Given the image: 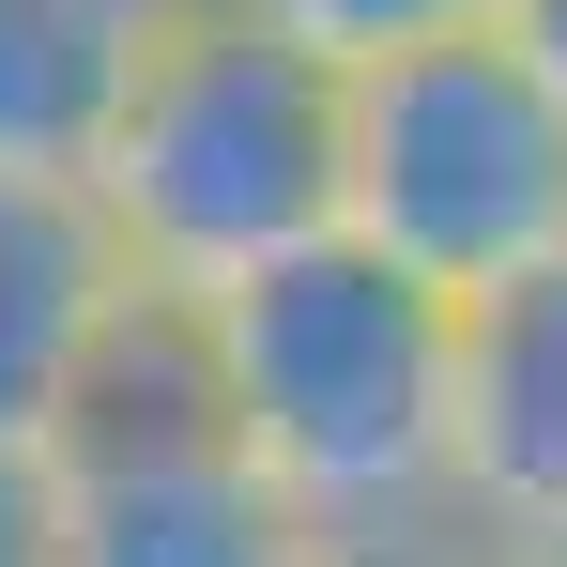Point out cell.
Here are the masks:
<instances>
[{
	"label": "cell",
	"instance_id": "obj_8",
	"mask_svg": "<svg viewBox=\"0 0 567 567\" xmlns=\"http://www.w3.org/2000/svg\"><path fill=\"white\" fill-rule=\"evenodd\" d=\"M277 47H307V62H338V78H369V62H414V47H461V31H491V0H246Z\"/></svg>",
	"mask_w": 567,
	"mask_h": 567
},
{
	"label": "cell",
	"instance_id": "obj_2",
	"mask_svg": "<svg viewBox=\"0 0 567 567\" xmlns=\"http://www.w3.org/2000/svg\"><path fill=\"white\" fill-rule=\"evenodd\" d=\"M338 185H353V78L277 47L246 0L169 16L123 138L93 154V199L138 261V291H185V307L338 246Z\"/></svg>",
	"mask_w": 567,
	"mask_h": 567
},
{
	"label": "cell",
	"instance_id": "obj_4",
	"mask_svg": "<svg viewBox=\"0 0 567 567\" xmlns=\"http://www.w3.org/2000/svg\"><path fill=\"white\" fill-rule=\"evenodd\" d=\"M338 230L369 261H399L414 291H445V307H491V291L553 277L567 261V93L506 31L369 62L353 78Z\"/></svg>",
	"mask_w": 567,
	"mask_h": 567
},
{
	"label": "cell",
	"instance_id": "obj_1",
	"mask_svg": "<svg viewBox=\"0 0 567 567\" xmlns=\"http://www.w3.org/2000/svg\"><path fill=\"white\" fill-rule=\"evenodd\" d=\"M215 399L230 445L277 475L338 553L461 537V307L369 261L353 230L277 277L215 291Z\"/></svg>",
	"mask_w": 567,
	"mask_h": 567
},
{
	"label": "cell",
	"instance_id": "obj_7",
	"mask_svg": "<svg viewBox=\"0 0 567 567\" xmlns=\"http://www.w3.org/2000/svg\"><path fill=\"white\" fill-rule=\"evenodd\" d=\"M185 0H0V169L16 185H93L123 107L154 78Z\"/></svg>",
	"mask_w": 567,
	"mask_h": 567
},
{
	"label": "cell",
	"instance_id": "obj_5",
	"mask_svg": "<svg viewBox=\"0 0 567 567\" xmlns=\"http://www.w3.org/2000/svg\"><path fill=\"white\" fill-rule=\"evenodd\" d=\"M123 307H138V261H123L107 199L0 169V461L47 475V445H62V414H78Z\"/></svg>",
	"mask_w": 567,
	"mask_h": 567
},
{
	"label": "cell",
	"instance_id": "obj_9",
	"mask_svg": "<svg viewBox=\"0 0 567 567\" xmlns=\"http://www.w3.org/2000/svg\"><path fill=\"white\" fill-rule=\"evenodd\" d=\"M0 567H47V475L0 461Z\"/></svg>",
	"mask_w": 567,
	"mask_h": 567
},
{
	"label": "cell",
	"instance_id": "obj_10",
	"mask_svg": "<svg viewBox=\"0 0 567 567\" xmlns=\"http://www.w3.org/2000/svg\"><path fill=\"white\" fill-rule=\"evenodd\" d=\"M491 31H506V47H522V62L567 93V0H491Z\"/></svg>",
	"mask_w": 567,
	"mask_h": 567
},
{
	"label": "cell",
	"instance_id": "obj_12",
	"mask_svg": "<svg viewBox=\"0 0 567 567\" xmlns=\"http://www.w3.org/2000/svg\"><path fill=\"white\" fill-rule=\"evenodd\" d=\"M491 567H567V537H537V553H491Z\"/></svg>",
	"mask_w": 567,
	"mask_h": 567
},
{
	"label": "cell",
	"instance_id": "obj_3",
	"mask_svg": "<svg viewBox=\"0 0 567 567\" xmlns=\"http://www.w3.org/2000/svg\"><path fill=\"white\" fill-rule=\"evenodd\" d=\"M47 567H338V537L230 445L215 322L138 291L47 445Z\"/></svg>",
	"mask_w": 567,
	"mask_h": 567
},
{
	"label": "cell",
	"instance_id": "obj_6",
	"mask_svg": "<svg viewBox=\"0 0 567 567\" xmlns=\"http://www.w3.org/2000/svg\"><path fill=\"white\" fill-rule=\"evenodd\" d=\"M461 537L475 553L567 537V261L461 307Z\"/></svg>",
	"mask_w": 567,
	"mask_h": 567
},
{
	"label": "cell",
	"instance_id": "obj_11",
	"mask_svg": "<svg viewBox=\"0 0 567 567\" xmlns=\"http://www.w3.org/2000/svg\"><path fill=\"white\" fill-rule=\"evenodd\" d=\"M338 567H491L475 537H414V553H338Z\"/></svg>",
	"mask_w": 567,
	"mask_h": 567
}]
</instances>
